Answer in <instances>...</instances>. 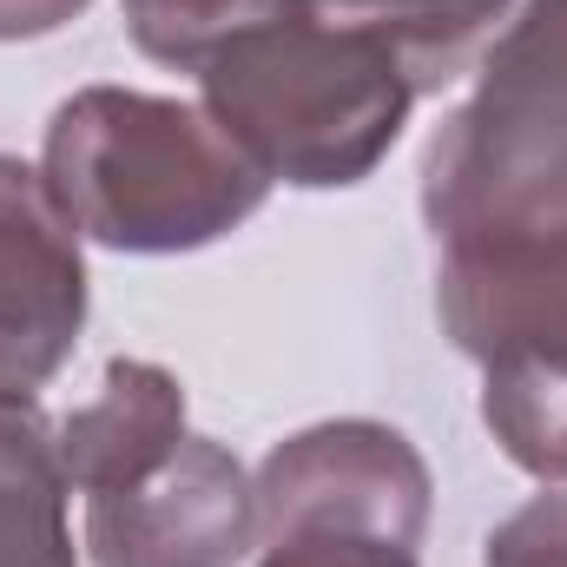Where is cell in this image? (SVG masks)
<instances>
[{
  "instance_id": "obj_7",
  "label": "cell",
  "mask_w": 567,
  "mask_h": 567,
  "mask_svg": "<svg viewBox=\"0 0 567 567\" xmlns=\"http://www.w3.org/2000/svg\"><path fill=\"white\" fill-rule=\"evenodd\" d=\"M86 323L80 225L47 172L0 152V403H33Z\"/></svg>"
},
{
  "instance_id": "obj_5",
  "label": "cell",
  "mask_w": 567,
  "mask_h": 567,
  "mask_svg": "<svg viewBox=\"0 0 567 567\" xmlns=\"http://www.w3.org/2000/svg\"><path fill=\"white\" fill-rule=\"evenodd\" d=\"M258 548V488L225 442L185 435L152 475L86 495L93 567H238Z\"/></svg>"
},
{
  "instance_id": "obj_1",
  "label": "cell",
  "mask_w": 567,
  "mask_h": 567,
  "mask_svg": "<svg viewBox=\"0 0 567 567\" xmlns=\"http://www.w3.org/2000/svg\"><path fill=\"white\" fill-rule=\"evenodd\" d=\"M515 0H258L198 66L205 113L284 185H357L416 100L475 73Z\"/></svg>"
},
{
  "instance_id": "obj_6",
  "label": "cell",
  "mask_w": 567,
  "mask_h": 567,
  "mask_svg": "<svg viewBox=\"0 0 567 567\" xmlns=\"http://www.w3.org/2000/svg\"><path fill=\"white\" fill-rule=\"evenodd\" d=\"M435 317L482 377H567V218L449 245L435 265Z\"/></svg>"
},
{
  "instance_id": "obj_8",
  "label": "cell",
  "mask_w": 567,
  "mask_h": 567,
  "mask_svg": "<svg viewBox=\"0 0 567 567\" xmlns=\"http://www.w3.org/2000/svg\"><path fill=\"white\" fill-rule=\"evenodd\" d=\"M53 442H60L66 488H80V495H113V488L152 475V468L185 442V390H178V377L158 370V363L113 357L100 396H93L86 410H73Z\"/></svg>"
},
{
  "instance_id": "obj_3",
  "label": "cell",
  "mask_w": 567,
  "mask_h": 567,
  "mask_svg": "<svg viewBox=\"0 0 567 567\" xmlns=\"http://www.w3.org/2000/svg\"><path fill=\"white\" fill-rule=\"evenodd\" d=\"M423 218L435 251L567 218V0H528L482 53L475 93L429 140Z\"/></svg>"
},
{
  "instance_id": "obj_2",
  "label": "cell",
  "mask_w": 567,
  "mask_h": 567,
  "mask_svg": "<svg viewBox=\"0 0 567 567\" xmlns=\"http://www.w3.org/2000/svg\"><path fill=\"white\" fill-rule=\"evenodd\" d=\"M40 172L80 238L113 251H198L271 192V172L205 106L126 86L73 93L47 126Z\"/></svg>"
},
{
  "instance_id": "obj_11",
  "label": "cell",
  "mask_w": 567,
  "mask_h": 567,
  "mask_svg": "<svg viewBox=\"0 0 567 567\" xmlns=\"http://www.w3.org/2000/svg\"><path fill=\"white\" fill-rule=\"evenodd\" d=\"M258 567H423L410 542L363 528H290L258 542Z\"/></svg>"
},
{
  "instance_id": "obj_12",
  "label": "cell",
  "mask_w": 567,
  "mask_h": 567,
  "mask_svg": "<svg viewBox=\"0 0 567 567\" xmlns=\"http://www.w3.org/2000/svg\"><path fill=\"white\" fill-rule=\"evenodd\" d=\"M482 567H567V495H535L488 535Z\"/></svg>"
},
{
  "instance_id": "obj_10",
  "label": "cell",
  "mask_w": 567,
  "mask_h": 567,
  "mask_svg": "<svg viewBox=\"0 0 567 567\" xmlns=\"http://www.w3.org/2000/svg\"><path fill=\"white\" fill-rule=\"evenodd\" d=\"M126 27L158 66H205L251 13L258 0H120Z\"/></svg>"
},
{
  "instance_id": "obj_13",
  "label": "cell",
  "mask_w": 567,
  "mask_h": 567,
  "mask_svg": "<svg viewBox=\"0 0 567 567\" xmlns=\"http://www.w3.org/2000/svg\"><path fill=\"white\" fill-rule=\"evenodd\" d=\"M93 0H0V40H40L80 20Z\"/></svg>"
},
{
  "instance_id": "obj_9",
  "label": "cell",
  "mask_w": 567,
  "mask_h": 567,
  "mask_svg": "<svg viewBox=\"0 0 567 567\" xmlns=\"http://www.w3.org/2000/svg\"><path fill=\"white\" fill-rule=\"evenodd\" d=\"M0 567H80L60 442L33 403H0Z\"/></svg>"
},
{
  "instance_id": "obj_4",
  "label": "cell",
  "mask_w": 567,
  "mask_h": 567,
  "mask_svg": "<svg viewBox=\"0 0 567 567\" xmlns=\"http://www.w3.org/2000/svg\"><path fill=\"white\" fill-rule=\"evenodd\" d=\"M258 542L290 528H363L390 542H423L429 528V462L390 423H317L284 435L251 475Z\"/></svg>"
}]
</instances>
